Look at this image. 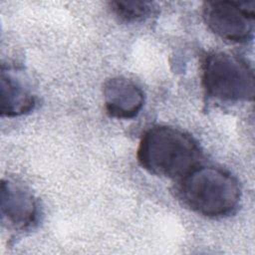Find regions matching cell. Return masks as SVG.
Returning a JSON list of instances; mask_svg holds the SVG:
<instances>
[{"instance_id":"obj_1","label":"cell","mask_w":255,"mask_h":255,"mask_svg":"<svg viewBox=\"0 0 255 255\" xmlns=\"http://www.w3.org/2000/svg\"><path fill=\"white\" fill-rule=\"evenodd\" d=\"M136 157L149 173L180 179L200 164L202 152L188 133L168 126H155L142 134Z\"/></svg>"},{"instance_id":"obj_2","label":"cell","mask_w":255,"mask_h":255,"mask_svg":"<svg viewBox=\"0 0 255 255\" xmlns=\"http://www.w3.org/2000/svg\"><path fill=\"white\" fill-rule=\"evenodd\" d=\"M177 194L193 212L221 218L235 211L241 197L237 179L227 170L198 164L178 179Z\"/></svg>"},{"instance_id":"obj_3","label":"cell","mask_w":255,"mask_h":255,"mask_svg":"<svg viewBox=\"0 0 255 255\" xmlns=\"http://www.w3.org/2000/svg\"><path fill=\"white\" fill-rule=\"evenodd\" d=\"M202 85L207 95L222 102L252 101L254 73L241 57L228 52L208 54L202 65Z\"/></svg>"},{"instance_id":"obj_4","label":"cell","mask_w":255,"mask_h":255,"mask_svg":"<svg viewBox=\"0 0 255 255\" xmlns=\"http://www.w3.org/2000/svg\"><path fill=\"white\" fill-rule=\"evenodd\" d=\"M202 15L207 27L223 40L244 43L253 38V1H209L204 4Z\"/></svg>"},{"instance_id":"obj_5","label":"cell","mask_w":255,"mask_h":255,"mask_svg":"<svg viewBox=\"0 0 255 255\" xmlns=\"http://www.w3.org/2000/svg\"><path fill=\"white\" fill-rule=\"evenodd\" d=\"M0 209L2 223L15 230L31 228L39 216L37 200L30 190L9 179L1 183Z\"/></svg>"},{"instance_id":"obj_6","label":"cell","mask_w":255,"mask_h":255,"mask_svg":"<svg viewBox=\"0 0 255 255\" xmlns=\"http://www.w3.org/2000/svg\"><path fill=\"white\" fill-rule=\"evenodd\" d=\"M104 102L107 113L116 119H132L143 107L142 90L131 80L115 77L104 85Z\"/></svg>"},{"instance_id":"obj_7","label":"cell","mask_w":255,"mask_h":255,"mask_svg":"<svg viewBox=\"0 0 255 255\" xmlns=\"http://www.w3.org/2000/svg\"><path fill=\"white\" fill-rule=\"evenodd\" d=\"M1 115L14 118L31 112L35 107V97L28 86L10 70L2 68L0 77Z\"/></svg>"},{"instance_id":"obj_8","label":"cell","mask_w":255,"mask_h":255,"mask_svg":"<svg viewBox=\"0 0 255 255\" xmlns=\"http://www.w3.org/2000/svg\"><path fill=\"white\" fill-rule=\"evenodd\" d=\"M112 11L126 22H138L148 18L153 13V6L145 1H113Z\"/></svg>"}]
</instances>
